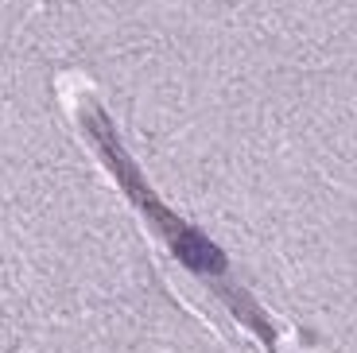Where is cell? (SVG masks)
Wrapping results in <instances>:
<instances>
[{
  "mask_svg": "<svg viewBox=\"0 0 357 353\" xmlns=\"http://www.w3.org/2000/svg\"><path fill=\"white\" fill-rule=\"evenodd\" d=\"M101 128H105V133H101V151H105V156L113 159V167L121 171V179L128 183V190H132V195L140 198L144 213H148V218H152L163 233H167V241H171V248H175V256H178V260H183L187 268H195L198 276H206V280H222V276H225V256L218 253V248L210 245V241H206L202 233H195L190 225H183L178 218H171V213L163 210V206L155 202V198L148 195V190H144L140 183H136L140 175H132V167L125 163V156L116 151L113 136H109V124H101Z\"/></svg>",
  "mask_w": 357,
  "mask_h": 353,
  "instance_id": "obj_1",
  "label": "cell"
}]
</instances>
